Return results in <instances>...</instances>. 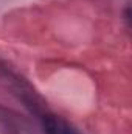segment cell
<instances>
[{
  "label": "cell",
  "instance_id": "obj_1",
  "mask_svg": "<svg viewBox=\"0 0 132 134\" xmlns=\"http://www.w3.org/2000/svg\"><path fill=\"white\" fill-rule=\"evenodd\" d=\"M45 133L47 134H81L76 128H73L70 123L62 120L61 117H47L45 119Z\"/></svg>",
  "mask_w": 132,
  "mask_h": 134
}]
</instances>
